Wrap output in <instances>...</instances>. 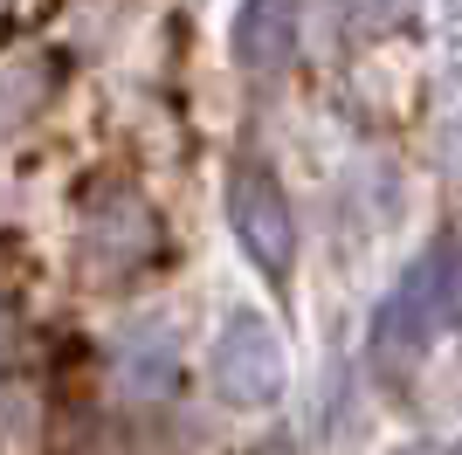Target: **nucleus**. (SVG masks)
<instances>
[{
    "label": "nucleus",
    "instance_id": "obj_7",
    "mask_svg": "<svg viewBox=\"0 0 462 455\" xmlns=\"http://www.w3.org/2000/svg\"><path fill=\"white\" fill-rule=\"evenodd\" d=\"M359 14H366V28H386V21L407 14V0H359Z\"/></svg>",
    "mask_w": 462,
    "mask_h": 455
},
{
    "label": "nucleus",
    "instance_id": "obj_2",
    "mask_svg": "<svg viewBox=\"0 0 462 455\" xmlns=\"http://www.w3.org/2000/svg\"><path fill=\"white\" fill-rule=\"evenodd\" d=\"M228 228L242 255H249L270 283H283L290 263H297V214H290V193L263 159H242L228 180Z\"/></svg>",
    "mask_w": 462,
    "mask_h": 455
},
{
    "label": "nucleus",
    "instance_id": "obj_8",
    "mask_svg": "<svg viewBox=\"0 0 462 455\" xmlns=\"http://www.w3.org/2000/svg\"><path fill=\"white\" fill-rule=\"evenodd\" d=\"M456 455H462V449H456Z\"/></svg>",
    "mask_w": 462,
    "mask_h": 455
},
{
    "label": "nucleus",
    "instance_id": "obj_5",
    "mask_svg": "<svg viewBox=\"0 0 462 455\" xmlns=\"http://www.w3.org/2000/svg\"><path fill=\"white\" fill-rule=\"evenodd\" d=\"M42 428H49V407H42V386L28 373H0V455H35Z\"/></svg>",
    "mask_w": 462,
    "mask_h": 455
},
{
    "label": "nucleus",
    "instance_id": "obj_4",
    "mask_svg": "<svg viewBox=\"0 0 462 455\" xmlns=\"http://www.w3.org/2000/svg\"><path fill=\"white\" fill-rule=\"evenodd\" d=\"M228 42H235V62L249 76H276L297 56V0H242Z\"/></svg>",
    "mask_w": 462,
    "mask_h": 455
},
{
    "label": "nucleus",
    "instance_id": "obj_1",
    "mask_svg": "<svg viewBox=\"0 0 462 455\" xmlns=\"http://www.w3.org/2000/svg\"><path fill=\"white\" fill-rule=\"evenodd\" d=\"M448 324H462V242L456 235H435L428 255L407 269L401 283H393V297L380 303L373 352L401 366V359H414L435 331H448Z\"/></svg>",
    "mask_w": 462,
    "mask_h": 455
},
{
    "label": "nucleus",
    "instance_id": "obj_3",
    "mask_svg": "<svg viewBox=\"0 0 462 455\" xmlns=\"http://www.w3.org/2000/svg\"><path fill=\"white\" fill-rule=\"evenodd\" d=\"M214 386L228 407H276L290 386V359H283V339H276L270 318H228V331L214 339Z\"/></svg>",
    "mask_w": 462,
    "mask_h": 455
},
{
    "label": "nucleus",
    "instance_id": "obj_6",
    "mask_svg": "<svg viewBox=\"0 0 462 455\" xmlns=\"http://www.w3.org/2000/svg\"><path fill=\"white\" fill-rule=\"evenodd\" d=\"M173 373H180V366H173V345L159 339V331L145 345H138V339L125 345V379H132V394H166Z\"/></svg>",
    "mask_w": 462,
    "mask_h": 455
}]
</instances>
